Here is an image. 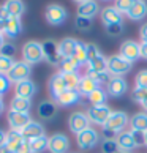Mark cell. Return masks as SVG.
Wrapping results in <instances>:
<instances>
[{
  "label": "cell",
  "mask_w": 147,
  "mask_h": 153,
  "mask_svg": "<svg viewBox=\"0 0 147 153\" xmlns=\"http://www.w3.org/2000/svg\"><path fill=\"white\" fill-rule=\"evenodd\" d=\"M22 59L24 62H27L29 65H37L41 63L44 60V54H43V44L40 41H27L24 46H22Z\"/></svg>",
  "instance_id": "obj_1"
},
{
  "label": "cell",
  "mask_w": 147,
  "mask_h": 153,
  "mask_svg": "<svg viewBox=\"0 0 147 153\" xmlns=\"http://www.w3.org/2000/svg\"><path fill=\"white\" fill-rule=\"evenodd\" d=\"M133 63L128 62L127 59H123L120 54L119 55H111L108 59V73L112 77H122L123 74L131 71Z\"/></svg>",
  "instance_id": "obj_2"
},
{
  "label": "cell",
  "mask_w": 147,
  "mask_h": 153,
  "mask_svg": "<svg viewBox=\"0 0 147 153\" xmlns=\"http://www.w3.org/2000/svg\"><path fill=\"white\" fill-rule=\"evenodd\" d=\"M127 125H130V117L127 115V112H123V111H112V114L109 115L108 122L104 123L103 129L111 131L114 134H119V133H122L123 129L127 128Z\"/></svg>",
  "instance_id": "obj_3"
},
{
  "label": "cell",
  "mask_w": 147,
  "mask_h": 153,
  "mask_svg": "<svg viewBox=\"0 0 147 153\" xmlns=\"http://www.w3.org/2000/svg\"><path fill=\"white\" fill-rule=\"evenodd\" d=\"M100 142V134L97 129H93V128H87V129H84L82 133H79L76 134V144L78 147L81 150H92L95 149V147L98 145Z\"/></svg>",
  "instance_id": "obj_4"
},
{
  "label": "cell",
  "mask_w": 147,
  "mask_h": 153,
  "mask_svg": "<svg viewBox=\"0 0 147 153\" xmlns=\"http://www.w3.org/2000/svg\"><path fill=\"white\" fill-rule=\"evenodd\" d=\"M86 114L89 117L90 123L98 125V126H104V123L108 122V118L112 114V111H111V107L108 104H103V106H90Z\"/></svg>",
  "instance_id": "obj_5"
},
{
  "label": "cell",
  "mask_w": 147,
  "mask_h": 153,
  "mask_svg": "<svg viewBox=\"0 0 147 153\" xmlns=\"http://www.w3.org/2000/svg\"><path fill=\"white\" fill-rule=\"evenodd\" d=\"M32 74V65H29L27 62L24 60H19V62H14V65L11 66V70L8 71V77L11 82L18 84L22 81H27Z\"/></svg>",
  "instance_id": "obj_6"
},
{
  "label": "cell",
  "mask_w": 147,
  "mask_h": 153,
  "mask_svg": "<svg viewBox=\"0 0 147 153\" xmlns=\"http://www.w3.org/2000/svg\"><path fill=\"white\" fill-rule=\"evenodd\" d=\"M44 16H46L48 24L60 25V24H63V22L66 21V18H68V11L65 10V7H62V5H59V3H51L49 7L46 8Z\"/></svg>",
  "instance_id": "obj_7"
},
{
  "label": "cell",
  "mask_w": 147,
  "mask_h": 153,
  "mask_svg": "<svg viewBox=\"0 0 147 153\" xmlns=\"http://www.w3.org/2000/svg\"><path fill=\"white\" fill-rule=\"evenodd\" d=\"M43 54H44V60L48 62L51 66H59L62 62V55L59 51V43L54 39H46L43 41Z\"/></svg>",
  "instance_id": "obj_8"
},
{
  "label": "cell",
  "mask_w": 147,
  "mask_h": 153,
  "mask_svg": "<svg viewBox=\"0 0 147 153\" xmlns=\"http://www.w3.org/2000/svg\"><path fill=\"white\" fill-rule=\"evenodd\" d=\"M49 153H68L70 152V139L63 133H55L49 136V144H48Z\"/></svg>",
  "instance_id": "obj_9"
},
{
  "label": "cell",
  "mask_w": 147,
  "mask_h": 153,
  "mask_svg": "<svg viewBox=\"0 0 147 153\" xmlns=\"http://www.w3.org/2000/svg\"><path fill=\"white\" fill-rule=\"evenodd\" d=\"M68 128L73 134H79L82 133L84 129L90 128V120L87 114H84V112H73L68 118Z\"/></svg>",
  "instance_id": "obj_10"
},
{
  "label": "cell",
  "mask_w": 147,
  "mask_h": 153,
  "mask_svg": "<svg viewBox=\"0 0 147 153\" xmlns=\"http://www.w3.org/2000/svg\"><path fill=\"white\" fill-rule=\"evenodd\" d=\"M7 122L10 125V129H14V131H22V129H24L27 125L32 122V118H30V114L16 112V111H8Z\"/></svg>",
  "instance_id": "obj_11"
},
{
  "label": "cell",
  "mask_w": 147,
  "mask_h": 153,
  "mask_svg": "<svg viewBox=\"0 0 147 153\" xmlns=\"http://www.w3.org/2000/svg\"><path fill=\"white\" fill-rule=\"evenodd\" d=\"M120 55L123 59H127L128 62L134 63L141 57V43L134 41V39H127L122 43L120 46Z\"/></svg>",
  "instance_id": "obj_12"
},
{
  "label": "cell",
  "mask_w": 147,
  "mask_h": 153,
  "mask_svg": "<svg viewBox=\"0 0 147 153\" xmlns=\"http://www.w3.org/2000/svg\"><path fill=\"white\" fill-rule=\"evenodd\" d=\"M82 95L78 92V90H70L66 88L63 90L57 98H55V104L57 106H62V107H70V106H75L81 101Z\"/></svg>",
  "instance_id": "obj_13"
},
{
  "label": "cell",
  "mask_w": 147,
  "mask_h": 153,
  "mask_svg": "<svg viewBox=\"0 0 147 153\" xmlns=\"http://www.w3.org/2000/svg\"><path fill=\"white\" fill-rule=\"evenodd\" d=\"M128 90V82L123 77H112L109 84L106 85V92L112 98H119V96L125 95Z\"/></svg>",
  "instance_id": "obj_14"
},
{
  "label": "cell",
  "mask_w": 147,
  "mask_h": 153,
  "mask_svg": "<svg viewBox=\"0 0 147 153\" xmlns=\"http://www.w3.org/2000/svg\"><path fill=\"white\" fill-rule=\"evenodd\" d=\"M37 114L41 120H52L57 114V104L52 100H43L37 107Z\"/></svg>",
  "instance_id": "obj_15"
},
{
  "label": "cell",
  "mask_w": 147,
  "mask_h": 153,
  "mask_svg": "<svg viewBox=\"0 0 147 153\" xmlns=\"http://www.w3.org/2000/svg\"><path fill=\"white\" fill-rule=\"evenodd\" d=\"M48 90H49V95H51V100L55 101V98L63 92V90H66V85L63 82V77H62L60 73H55V74L51 76L49 82H48Z\"/></svg>",
  "instance_id": "obj_16"
},
{
  "label": "cell",
  "mask_w": 147,
  "mask_h": 153,
  "mask_svg": "<svg viewBox=\"0 0 147 153\" xmlns=\"http://www.w3.org/2000/svg\"><path fill=\"white\" fill-rule=\"evenodd\" d=\"M100 18H101V22H103L104 27H106V25H111V24H119V22H122V13L116 7H104L100 11Z\"/></svg>",
  "instance_id": "obj_17"
},
{
  "label": "cell",
  "mask_w": 147,
  "mask_h": 153,
  "mask_svg": "<svg viewBox=\"0 0 147 153\" xmlns=\"http://www.w3.org/2000/svg\"><path fill=\"white\" fill-rule=\"evenodd\" d=\"M100 13V5L97 3V0H87L84 3H79L76 8V14L82 16V18H95Z\"/></svg>",
  "instance_id": "obj_18"
},
{
  "label": "cell",
  "mask_w": 147,
  "mask_h": 153,
  "mask_svg": "<svg viewBox=\"0 0 147 153\" xmlns=\"http://www.w3.org/2000/svg\"><path fill=\"white\" fill-rule=\"evenodd\" d=\"M22 134V137H24L25 140H33V139H37V137H41V136H44V126L40 122H35V120H32L27 126L21 131Z\"/></svg>",
  "instance_id": "obj_19"
},
{
  "label": "cell",
  "mask_w": 147,
  "mask_h": 153,
  "mask_svg": "<svg viewBox=\"0 0 147 153\" xmlns=\"http://www.w3.org/2000/svg\"><path fill=\"white\" fill-rule=\"evenodd\" d=\"M14 93L16 96H21V98H32L33 95L37 93V85L35 82L27 79V81H22V82H18L14 85Z\"/></svg>",
  "instance_id": "obj_20"
},
{
  "label": "cell",
  "mask_w": 147,
  "mask_h": 153,
  "mask_svg": "<svg viewBox=\"0 0 147 153\" xmlns=\"http://www.w3.org/2000/svg\"><path fill=\"white\" fill-rule=\"evenodd\" d=\"M97 88H100V85H98V82L95 81L93 77H90L89 74L81 76V81H79V85H78V92L81 93L82 96H89Z\"/></svg>",
  "instance_id": "obj_21"
},
{
  "label": "cell",
  "mask_w": 147,
  "mask_h": 153,
  "mask_svg": "<svg viewBox=\"0 0 147 153\" xmlns=\"http://www.w3.org/2000/svg\"><path fill=\"white\" fill-rule=\"evenodd\" d=\"M22 32V22H21V18H11L7 21V25H5V36H8L10 39H14L21 35Z\"/></svg>",
  "instance_id": "obj_22"
},
{
  "label": "cell",
  "mask_w": 147,
  "mask_h": 153,
  "mask_svg": "<svg viewBox=\"0 0 147 153\" xmlns=\"http://www.w3.org/2000/svg\"><path fill=\"white\" fill-rule=\"evenodd\" d=\"M127 16L131 21H143L147 16V2L146 0H136L131 10L127 13Z\"/></svg>",
  "instance_id": "obj_23"
},
{
  "label": "cell",
  "mask_w": 147,
  "mask_h": 153,
  "mask_svg": "<svg viewBox=\"0 0 147 153\" xmlns=\"http://www.w3.org/2000/svg\"><path fill=\"white\" fill-rule=\"evenodd\" d=\"M24 137H22L21 131H14V129H10L7 133V140H5V145L11 150V153H16L19 150V147L24 144Z\"/></svg>",
  "instance_id": "obj_24"
},
{
  "label": "cell",
  "mask_w": 147,
  "mask_h": 153,
  "mask_svg": "<svg viewBox=\"0 0 147 153\" xmlns=\"http://www.w3.org/2000/svg\"><path fill=\"white\" fill-rule=\"evenodd\" d=\"M117 144H119V149L120 150H125V152H133L134 149H138L136 147V142H134L133 136L130 131H122L117 134Z\"/></svg>",
  "instance_id": "obj_25"
},
{
  "label": "cell",
  "mask_w": 147,
  "mask_h": 153,
  "mask_svg": "<svg viewBox=\"0 0 147 153\" xmlns=\"http://www.w3.org/2000/svg\"><path fill=\"white\" fill-rule=\"evenodd\" d=\"M78 41H79V39L71 38V36H66V38L62 39V41H59V51H60L62 59L73 57L75 49H76V46H78Z\"/></svg>",
  "instance_id": "obj_26"
},
{
  "label": "cell",
  "mask_w": 147,
  "mask_h": 153,
  "mask_svg": "<svg viewBox=\"0 0 147 153\" xmlns=\"http://www.w3.org/2000/svg\"><path fill=\"white\" fill-rule=\"evenodd\" d=\"M32 109V100L29 98H21V96H13L10 101V111H16V112H24L29 114Z\"/></svg>",
  "instance_id": "obj_27"
},
{
  "label": "cell",
  "mask_w": 147,
  "mask_h": 153,
  "mask_svg": "<svg viewBox=\"0 0 147 153\" xmlns=\"http://www.w3.org/2000/svg\"><path fill=\"white\" fill-rule=\"evenodd\" d=\"M86 66H87V74L108 71V57H104L103 54H100L97 59H93L92 62H89Z\"/></svg>",
  "instance_id": "obj_28"
},
{
  "label": "cell",
  "mask_w": 147,
  "mask_h": 153,
  "mask_svg": "<svg viewBox=\"0 0 147 153\" xmlns=\"http://www.w3.org/2000/svg\"><path fill=\"white\" fill-rule=\"evenodd\" d=\"M3 5L8 10L10 16H13V18H21L25 13V3L22 0H7Z\"/></svg>",
  "instance_id": "obj_29"
},
{
  "label": "cell",
  "mask_w": 147,
  "mask_h": 153,
  "mask_svg": "<svg viewBox=\"0 0 147 153\" xmlns=\"http://www.w3.org/2000/svg\"><path fill=\"white\" fill-rule=\"evenodd\" d=\"M130 128L136 131H147V112H138L130 117Z\"/></svg>",
  "instance_id": "obj_30"
},
{
  "label": "cell",
  "mask_w": 147,
  "mask_h": 153,
  "mask_svg": "<svg viewBox=\"0 0 147 153\" xmlns=\"http://www.w3.org/2000/svg\"><path fill=\"white\" fill-rule=\"evenodd\" d=\"M108 92L103 88H97L95 92H92L89 96H87V100H89V103L92 104V106H103L106 104V101H108Z\"/></svg>",
  "instance_id": "obj_31"
},
{
  "label": "cell",
  "mask_w": 147,
  "mask_h": 153,
  "mask_svg": "<svg viewBox=\"0 0 147 153\" xmlns=\"http://www.w3.org/2000/svg\"><path fill=\"white\" fill-rule=\"evenodd\" d=\"M29 144H30V152L32 153H43V152L48 150L49 137L44 134V136H41V137H37V139L30 140Z\"/></svg>",
  "instance_id": "obj_32"
},
{
  "label": "cell",
  "mask_w": 147,
  "mask_h": 153,
  "mask_svg": "<svg viewBox=\"0 0 147 153\" xmlns=\"http://www.w3.org/2000/svg\"><path fill=\"white\" fill-rule=\"evenodd\" d=\"M79 62L76 59H73V57H65V59H62L60 62V73H78L79 70Z\"/></svg>",
  "instance_id": "obj_33"
},
{
  "label": "cell",
  "mask_w": 147,
  "mask_h": 153,
  "mask_svg": "<svg viewBox=\"0 0 147 153\" xmlns=\"http://www.w3.org/2000/svg\"><path fill=\"white\" fill-rule=\"evenodd\" d=\"M60 73V71H59ZM62 77H63V82L66 88L70 90H78V85H79V81H81V76L79 73H60Z\"/></svg>",
  "instance_id": "obj_34"
},
{
  "label": "cell",
  "mask_w": 147,
  "mask_h": 153,
  "mask_svg": "<svg viewBox=\"0 0 147 153\" xmlns=\"http://www.w3.org/2000/svg\"><path fill=\"white\" fill-rule=\"evenodd\" d=\"M73 59L79 62V65H87V44L82 41H78V46L75 49Z\"/></svg>",
  "instance_id": "obj_35"
},
{
  "label": "cell",
  "mask_w": 147,
  "mask_h": 153,
  "mask_svg": "<svg viewBox=\"0 0 147 153\" xmlns=\"http://www.w3.org/2000/svg\"><path fill=\"white\" fill-rule=\"evenodd\" d=\"M119 150V144L116 139H103L101 142V153H117Z\"/></svg>",
  "instance_id": "obj_36"
},
{
  "label": "cell",
  "mask_w": 147,
  "mask_h": 153,
  "mask_svg": "<svg viewBox=\"0 0 147 153\" xmlns=\"http://www.w3.org/2000/svg\"><path fill=\"white\" fill-rule=\"evenodd\" d=\"M92 24H93V21L90 19V18H82V16H76L75 25H76V29H78V30L87 32V30L92 29Z\"/></svg>",
  "instance_id": "obj_37"
},
{
  "label": "cell",
  "mask_w": 147,
  "mask_h": 153,
  "mask_svg": "<svg viewBox=\"0 0 147 153\" xmlns=\"http://www.w3.org/2000/svg\"><path fill=\"white\" fill-rule=\"evenodd\" d=\"M134 2H136V0H114V7L120 11L122 14H127L134 5Z\"/></svg>",
  "instance_id": "obj_38"
},
{
  "label": "cell",
  "mask_w": 147,
  "mask_h": 153,
  "mask_svg": "<svg viewBox=\"0 0 147 153\" xmlns=\"http://www.w3.org/2000/svg\"><path fill=\"white\" fill-rule=\"evenodd\" d=\"M90 77H93L95 81L98 82V85L101 87V85H108L109 84V81L112 79V76L109 74L108 71H103V73H92V74H89Z\"/></svg>",
  "instance_id": "obj_39"
},
{
  "label": "cell",
  "mask_w": 147,
  "mask_h": 153,
  "mask_svg": "<svg viewBox=\"0 0 147 153\" xmlns=\"http://www.w3.org/2000/svg\"><path fill=\"white\" fill-rule=\"evenodd\" d=\"M13 65H14L13 59L0 54V73H2V74H8V71L11 70V66H13Z\"/></svg>",
  "instance_id": "obj_40"
},
{
  "label": "cell",
  "mask_w": 147,
  "mask_h": 153,
  "mask_svg": "<svg viewBox=\"0 0 147 153\" xmlns=\"http://www.w3.org/2000/svg\"><path fill=\"white\" fill-rule=\"evenodd\" d=\"M104 29H106V33H108L109 36H114V38H116V36H119V35H122V32H123V22L106 25Z\"/></svg>",
  "instance_id": "obj_41"
},
{
  "label": "cell",
  "mask_w": 147,
  "mask_h": 153,
  "mask_svg": "<svg viewBox=\"0 0 147 153\" xmlns=\"http://www.w3.org/2000/svg\"><path fill=\"white\" fill-rule=\"evenodd\" d=\"M134 85L141 88H147V70L138 71L136 77H134Z\"/></svg>",
  "instance_id": "obj_42"
},
{
  "label": "cell",
  "mask_w": 147,
  "mask_h": 153,
  "mask_svg": "<svg viewBox=\"0 0 147 153\" xmlns=\"http://www.w3.org/2000/svg\"><path fill=\"white\" fill-rule=\"evenodd\" d=\"M131 98L136 101V103H143L147 98V88H141V87H134V90L131 92Z\"/></svg>",
  "instance_id": "obj_43"
},
{
  "label": "cell",
  "mask_w": 147,
  "mask_h": 153,
  "mask_svg": "<svg viewBox=\"0 0 147 153\" xmlns=\"http://www.w3.org/2000/svg\"><path fill=\"white\" fill-rule=\"evenodd\" d=\"M10 87H11V81H10L8 74H2L0 73V96L3 93H7L10 90Z\"/></svg>",
  "instance_id": "obj_44"
},
{
  "label": "cell",
  "mask_w": 147,
  "mask_h": 153,
  "mask_svg": "<svg viewBox=\"0 0 147 153\" xmlns=\"http://www.w3.org/2000/svg\"><path fill=\"white\" fill-rule=\"evenodd\" d=\"M0 54L13 59V57H14V54H16V44H13V43H5V44H3V48L0 49Z\"/></svg>",
  "instance_id": "obj_45"
},
{
  "label": "cell",
  "mask_w": 147,
  "mask_h": 153,
  "mask_svg": "<svg viewBox=\"0 0 147 153\" xmlns=\"http://www.w3.org/2000/svg\"><path fill=\"white\" fill-rule=\"evenodd\" d=\"M100 49L97 44H87V63L89 62H92L93 59H97L98 55H100Z\"/></svg>",
  "instance_id": "obj_46"
},
{
  "label": "cell",
  "mask_w": 147,
  "mask_h": 153,
  "mask_svg": "<svg viewBox=\"0 0 147 153\" xmlns=\"http://www.w3.org/2000/svg\"><path fill=\"white\" fill-rule=\"evenodd\" d=\"M134 142H136V147H143L144 145V131H136V129H130Z\"/></svg>",
  "instance_id": "obj_47"
},
{
  "label": "cell",
  "mask_w": 147,
  "mask_h": 153,
  "mask_svg": "<svg viewBox=\"0 0 147 153\" xmlns=\"http://www.w3.org/2000/svg\"><path fill=\"white\" fill-rule=\"evenodd\" d=\"M10 18H11V16H10V13H8V10L5 8V5H2V7H0V21L7 22Z\"/></svg>",
  "instance_id": "obj_48"
},
{
  "label": "cell",
  "mask_w": 147,
  "mask_h": 153,
  "mask_svg": "<svg viewBox=\"0 0 147 153\" xmlns=\"http://www.w3.org/2000/svg\"><path fill=\"white\" fill-rule=\"evenodd\" d=\"M16 153H32V152H30V144H29V140H24V144L19 147V150L16 152Z\"/></svg>",
  "instance_id": "obj_49"
},
{
  "label": "cell",
  "mask_w": 147,
  "mask_h": 153,
  "mask_svg": "<svg viewBox=\"0 0 147 153\" xmlns=\"http://www.w3.org/2000/svg\"><path fill=\"white\" fill-rule=\"evenodd\" d=\"M139 36L143 41H147V24H143L139 29Z\"/></svg>",
  "instance_id": "obj_50"
},
{
  "label": "cell",
  "mask_w": 147,
  "mask_h": 153,
  "mask_svg": "<svg viewBox=\"0 0 147 153\" xmlns=\"http://www.w3.org/2000/svg\"><path fill=\"white\" fill-rule=\"evenodd\" d=\"M141 57L144 60H147V41L141 43Z\"/></svg>",
  "instance_id": "obj_51"
},
{
  "label": "cell",
  "mask_w": 147,
  "mask_h": 153,
  "mask_svg": "<svg viewBox=\"0 0 147 153\" xmlns=\"http://www.w3.org/2000/svg\"><path fill=\"white\" fill-rule=\"evenodd\" d=\"M5 140H7V133H5L3 129L0 128V145H3V144H5Z\"/></svg>",
  "instance_id": "obj_52"
},
{
  "label": "cell",
  "mask_w": 147,
  "mask_h": 153,
  "mask_svg": "<svg viewBox=\"0 0 147 153\" xmlns=\"http://www.w3.org/2000/svg\"><path fill=\"white\" fill-rule=\"evenodd\" d=\"M0 153H11V150H10L5 144H3V145H0Z\"/></svg>",
  "instance_id": "obj_53"
},
{
  "label": "cell",
  "mask_w": 147,
  "mask_h": 153,
  "mask_svg": "<svg viewBox=\"0 0 147 153\" xmlns=\"http://www.w3.org/2000/svg\"><path fill=\"white\" fill-rule=\"evenodd\" d=\"M5 43H7V41H5V35H3V33H0V49L3 48Z\"/></svg>",
  "instance_id": "obj_54"
},
{
  "label": "cell",
  "mask_w": 147,
  "mask_h": 153,
  "mask_svg": "<svg viewBox=\"0 0 147 153\" xmlns=\"http://www.w3.org/2000/svg\"><path fill=\"white\" fill-rule=\"evenodd\" d=\"M5 111V103H3V100L0 98V115H2V112Z\"/></svg>",
  "instance_id": "obj_55"
},
{
  "label": "cell",
  "mask_w": 147,
  "mask_h": 153,
  "mask_svg": "<svg viewBox=\"0 0 147 153\" xmlns=\"http://www.w3.org/2000/svg\"><path fill=\"white\" fill-rule=\"evenodd\" d=\"M141 106H143V107H144V111L147 112V98H146V100L143 101V103H141Z\"/></svg>",
  "instance_id": "obj_56"
},
{
  "label": "cell",
  "mask_w": 147,
  "mask_h": 153,
  "mask_svg": "<svg viewBox=\"0 0 147 153\" xmlns=\"http://www.w3.org/2000/svg\"><path fill=\"white\" fill-rule=\"evenodd\" d=\"M144 147H147V131L144 133Z\"/></svg>",
  "instance_id": "obj_57"
},
{
  "label": "cell",
  "mask_w": 147,
  "mask_h": 153,
  "mask_svg": "<svg viewBox=\"0 0 147 153\" xmlns=\"http://www.w3.org/2000/svg\"><path fill=\"white\" fill-rule=\"evenodd\" d=\"M73 2H76V3L79 5V3H84V2H87V0H73Z\"/></svg>",
  "instance_id": "obj_58"
},
{
  "label": "cell",
  "mask_w": 147,
  "mask_h": 153,
  "mask_svg": "<svg viewBox=\"0 0 147 153\" xmlns=\"http://www.w3.org/2000/svg\"><path fill=\"white\" fill-rule=\"evenodd\" d=\"M117 153H130V152H125V150H119Z\"/></svg>",
  "instance_id": "obj_59"
},
{
  "label": "cell",
  "mask_w": 147,
  "mask_h": 153,
  "mask_svg": "<svg viewBox=\"0 0 147 153\" xmlns=\"http://www.w3.org/2000/svg\"><path fill=\"white\" fill-rule=\"evenodd\" d=\"M103 2H111V0H103Z\"/></svg>",
  "instance_id": "obj_60"
},
{
  "label": "cell",
  "mask_w": 147,
  "mask_h": 153,
  "mask_svg": "<svg viewBox=\"0 0 147 153\" xmlns=\"http://www.w3.org/2000/svg\"><path fill=\"white\" fill-rule=\"evenodd\" d=\"M0 98H2V96H0Z\"/></svg>",
  "instance_id": "obj_61"
}]
</instances>
